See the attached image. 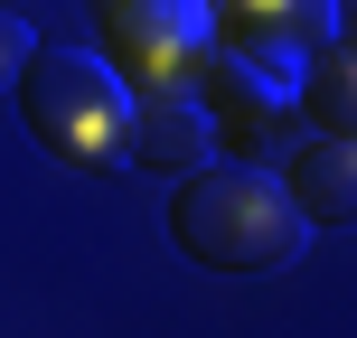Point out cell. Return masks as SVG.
<instances>
[{
	"label": "cell",
	"mask_w": 357,
	"mask_h": 338,
	"mask_svg": "<svg viewBox=\"0 0 357 338\" xmlns=\"http://www.w3.org/2000/svg\"><path fill=\"white\" fill-rule=\"evenodd\" d=\"M169 245L197 272H282V263H301L310 226L264 160H207L169 197Z\"/></svg>",
	"instance_id": "1"
},
{
	"label": "cell",
	"mask_w": 357,
	"mask_h": 338,
	"mask_svg": "<svg viewBox=\"0 0 357 338\" xmlns=\"http://www.w3.org/2000/svg\"><path fill=\"white\" fill-rule=\"evenodd\" d=\"M19 123L56 169H104L123 160V123H132V85L104 66V47H29L19 56Z\"/></svg>",
	"instance_id": "2"
},
{
	"label": "cell",
	"mask_w": 357,
	"mask_h": 338,
	"mask_svg": "<svg viewBox=\"0 0 357 338\" xmlns=\"http://www.w3.org/2000/svg\"><path fill=\"white\" fill-rule=\"evenodd\" d=\"M94 10H104V66L123 75L132 94L188 85L197 47L216 38L207 0H94Z\"/></svg>",
	"instance_id": "3"
},
{
	"label": "cell",
	"mask_w": 357,
	"mask_h": 338,
	"mask_svg": "<svg viewBox=\"0 0 357 338\" xmlns=\"http://www.w3.org/2000/svg\"><path fill=\"white\" fill-rule=\"evenodd\" d=\"M207 19H216V47L245 56L254 75H273L282 94L339 38V0H207Z\"/></svg>",
	"instance_id": "4"
},
{
	"label": "cell",
	"mask_w": 357,
	"mask_h": 338,
	"mask_svg": "<svg viewBox=\"0 0 357 338\" xmlns=\"http://www.w3.org/2000/svg\"><path fill=\"white\" fill-rule=\"evenodd\" d=\"M188 94H197V113L216 123V141H235V160H254V151L273 141V123H282V85H273V75H254L245 56H226L216 38L197 47Z\"/></svg>",
	"instance_id": "5"
},
{
	"label": "cell",
	"mask_w": 357,
	"mask_h": 338,
	"mask_svg": "<svg viewBox=\"0 0 357 338\" xmlns=\"http://www.w3.org/2000/svg\"><path fill=\"white\" fill-rule=\"evenodd\" d=\"M123 160L188 178V169H207V160H216V123L197 113V94H188V85L132 94V123H123Z\"/></svg>",
	"instance_id": "6"
},
{
	"label": "cell",
	"mask_w": 357,
	"mask_h": 338,
	"mask_svg": "<svg viewBox=\"0 0 357 338\" xmlns=\"http://www.w3.org/2000/svg\"><path fill=\"white\" fill-rule=\"evenodd\" d=\"M282 197L301 207L310 235L348 226V216H357V141H348V132H310V141H291V160H282Z\"/></svg>",
	"instance_id": "7"
},
{
	"label": "cell",
	"mask_w": 357,
	"mask_h": 338,
	"mask_svg": "<svg viewBox=\"0 0 357 338\" xmlns=\"http://www.w3.org/2000/svg\"><path fill=\"white\" fill-rule=\"evenodd\" d=\"M291 94H301V123L310 132H348V104H357V66H348V47L329 38L320 56H310L301 75H291Z\"/></svg>",
	"instance_id": "8"
},
{
	"label": "cell",
	"mask_w": 357,
	"mask_h": 338,
	"mask_svg": "<svg viewBox=\"0 0 357 338\" xmlns=\"http://www.w3.org/2000/svg\"><path fill=\"white\" fill-rule=\"evenodd\" d=\"M29 47H38V38H29V29H19V19H10V10H0V85H10V75H19V56H29Z\"/></svg>",
	"instance_id": "9"
}]
</instances>
